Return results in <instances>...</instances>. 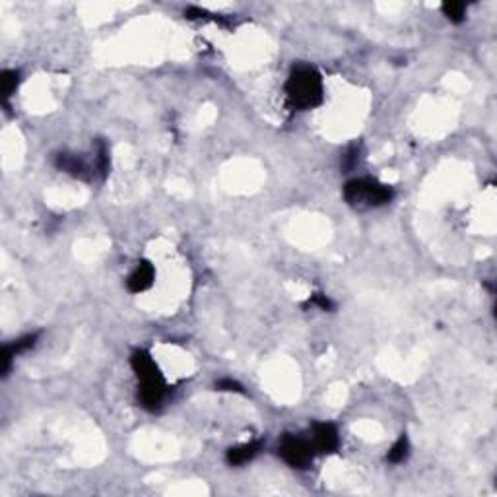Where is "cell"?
I'll use <instances>...</instances> for the list:
<instances>
[{"mask_svg": "<svg viewBox=\"0 0 497 497\" xmlns=\"http://www.w3.org/2000/svg\"><path fill=\"white\" fill-rule=\"evenodd\" d=\"M286 94H288L292 107L299 109V111L321 105L322 98H324L321 74L313 67H305V64L295 67L286 82Z\"/></svg>", "mask_w": 497, "mask_h": 497, "instance_id": "obj_1", "label": "cell"}, {"mask_svg": "<svg viewBox=\"0 0 497 497\" xmlns=\"http://www.w3.org/2000/svg\"><path fill=\"white\" fill-rule=\"evenodd\" d=\"M394 191L375 179H351L344 186V200L356 210H369L389 204Z\"/></svg>", "mask_w": 497, "mask_h": 497, "instance_id": "obj_2", "label": "cell"}, {"mask_svg": "<svg viewBox=\"0 0 497 497\" xmlns=\"http://www.w3.org/2000/svg\"><path fill=\"white\" fill-rule=\"evenodd\" d=\"M313 448L311 441L295 435H286L280 443V457L290 464L292 468H307L313 462Z\"/></svg>", "mask_w": 497, "mask_h": 497, "instance_id": "obj_3", "label": "cell"}, {"mask_svg": "<svg viewBox=\"0 0 497 497\" xmlns=\"http://www.w3.org/2000/svg\"><path fill=\"white\" fill-rule=\"evenodd\" d=\"M313 441L311 445L317 453L322 455H331L336 448L340 447V435L338 429L332 424H315L313 426Z\"/></svg>", "mask_w": 497, "mask_h": 497, "instance_id": "obj_4", "label": "cell"}, {"mask_svg": "<svg viewBox=\"0 0 497 497\" xmlns=\"http://www.w3.org/2000/svg\"><path fill=\"white\" fill-rule=\"evenodd\" d=\"M166 396V383L162 379V375L150 377V379L140 381V389H138V400L146 410H156L162 400Z\"/></svg>", "mask_w": 497, "mask_h": 497, "instance_id": "obj_5", "label": "cell"}, {"mask_svg": "<svg viewBox=\"0 0 497 497\" xmlns=\"http://www.w3.org/2000/svg\"><path fill=\"white\" fill-rule=\"evenodd\" d=\"M55 166L59 167L60 171L76 177V179H82V181H89L91 175H94V171L84 162V157L76 156V154H69V152H62V154L55 157Z\"/></svg>", "mask_w": 497, "mask_h": 497, "instance_id": "obj_6", "label": "cell"}, {"mask_svg": "<svg viewBox=\"0 0 497 497\" xmlns=\"http://www.w3.org/2000/svg\"><path fill=\"white\" fill-rule=\"evenodd\" d=\"M154 280H156V268L148 261H142V263H138L134 272L128 276L127 286L132 293H140L146 292L148 288L154 284Z\"/></svg>", "mask_w": 497, "mask_h": 497, "instance_id": "obj_7", "label": "cell"}, {"mask_svg": "<svg viewBox=\"0 0 497 497\" xmlns=\"http://www.w3.org/2000/svg\"><path fill=\"white\" fill-rule=\"evenodd\" d=\"M130 365H132V369H134V373H137V377L140 381L162 375L159 369H157L156 361L152 360V356H150L146 350L132 351V356H130Z\"/></svg>", "mask_w": 497, "mask_h": 497, "instance_id": "obj_8", "label": "cell"}, {"mask_svg": "<svg viewBox=\"0 0 497 497\" xmlns=\"http://www.w3.org/2000/svg\"><path fill=\"white\" fill-rule=\"evenodd\" d=\"M263 448V443L261 441H251V443H245V445H239V447H232L227 451L225 455V460L232 464V467H241L245 462L253 460Z\"/></svg>", "mask_w": 497, "mask_h": 497, "instance_id": "obj_9", "label": "cell"}, {"mask_svg": "<svg viewBox=\"0 0 497 497\" xmlns=\"http://www.w3.org/2000/svg\"><path fill=\"white\" fill-rule=\"evenodd\" d=\"M410 455V441L408 437L402 433L400 439L392 445V448L389 451V455H387V460L392 462V464H399V462H404Z\"/></svg>", "mask_w": 497, "mask_h": 497, "instance_id": "obj_10", "label": "cell"}, {"mask_svg": "<svg viewBox=\"0 0 497 497\" xmlns=\"http://www.w3.org/2000/svg\"><path fill=\"white\" fill-rule=\"evenodd\" d=\"M37 340H40V334H37V332H33V334L24 336V338H18V340L14 342V344H8V346H4V348L10 351L14 358H16L18 354H24V351L31 350V348L37 344Z\"/></svg>", "mask_w": 497, "mask_h": 497, "instance_id": "obj_11", "label": "cell"}, {"mask_svg": "<svg viewBox=\"0 0 497 497\" xmlns=\"http://www.w3.org/2000/svg\"><path fill=\"white\" fill-rule=\"evenodd\" d=\"M0 82H2V96H4V99L10 98L12 94L16 91V88H18V84H20V74L16 70H4L0 74Z\"/></svg>", "mask_w": 497, "mask_h": 497, "instance_id": "obj_12", "label": "cell"}, {"mask_svg": "<svg viewBox=\"0 0 497 497\" xmlns=\"http://www.w3.org/2000/svg\"><path fill=\"white\" fill-rule=\"evenodd\" d=\"M443 14L453 24H460L467 18V4L464 2H445L443 4Z\"/></svg>", "mask_w": 497, "mask_h": 497, "instance_id": "obj_13", "label": "cell"}, {"mask_svg": "<svg viewBox=\"0 0 497 497\" xmlns=\"http://www.w3.org/2000/svg\"><path fill=\"white\" fill-rule=\"evenodd\" d=\"M96 167L98 171L101 173V177L107 175L109 171V148L103 140L98 142V150H96Z\"/></svg>", "mask_w": 497, "mask_h": 497, "instance_id": "obj_14", "label": "cell"}, {"mask_svg": "<svg viewBox=\"0 0 497 497\" xmlns=\"http://www.w3.org/2000/svg\"><path fill=\"white\" fill-rule=\"evenodd\" d=\"M360 162V146H350L346 152H344V156H342V162H340V166L344 171H350V169H354L356 167V164Z\"/></svg>", "mask_w": 497, "mask_h": 497, "instance_id": "obj_15", "label": "cell"}, {"mask_svg": "<svg viewBox=\"0 0 497 497\" xmlns=\"http://www.w3.org/2000/svg\"><path fill=\"white\" fill-rule=\"evenodd\" d=\"M309 303L315 305V307H319L322 311H332L334 309V303L324 295V293H313L311 297H309Z\"/></svg>", "mask_w": 497, "mask_h": 497, "instance_id": "obj_16", "label": "cell"}, {"mask_svg": "<svg viewBox=\"0 0 497 497\" xmlns=\"http://www.w3.org/2000/svg\"><path fill=\"white\" fill-rule=\"evenodd\" d=\"M218 390H229V392H243V387L234 379H222L216 383Z\"/></svg>", "mask_w": 497, "mask_h": 497, "instance_id": "obj_17", "label": "cell"}]
</instances>
